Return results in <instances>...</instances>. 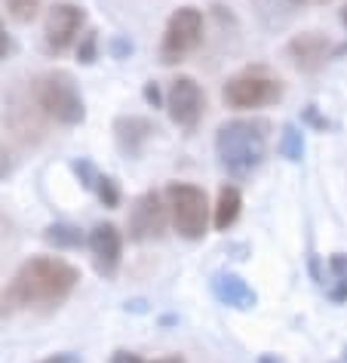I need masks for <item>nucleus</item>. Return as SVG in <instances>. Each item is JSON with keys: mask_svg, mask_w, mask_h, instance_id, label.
<instances>
[{"mask_svg": "<svg viewBox=\"0 0 347 363\" xmlns=\"http://www.w3.org/2000/svg\"><path fill=\"white\" fill-rule=\"evenodd\" d=\"M80 284V271L59 256H31L0 289V320L22 311H56Z\"/></svg>", "mask_w": 347, "mask_h": 363, "instance_id": "nucleus-1", "label": "nucleus"}, {"mask_svg": "<svg viewBox=\"0 0 347 363\" xmlns=\"http://www.w3.org/2000/svg\"><path fill=\"white\" fill-rule=\"evenodd\" d=\"M271 123L261 117H237L218 126L215 133V154L227 176L246 179L264 163L268 154Z\"/></svg>", "mask_w": 347, "mask_h": 363, "instance_id": "nucleus-2", "label": "nucleus"}, {"mask_svg": "<svg viewBox=\"0 0 347 363\" xmlns=\"http://www.w3.org/2000/svg\"><path fill=\"white\" fill-rule=\"evenodd\" d=\"M31 99L47 114V121H56L59 126H80L86 121V105L80 96V86L71 71H43L28 86Z\"/></svg>", "mask_w": 347, "mask_h": 363, "instance_id": "nucleus-3", "label": "nucleus"}, {"mask_svg": "<svg viewBox=\"0 0 347 363\" xmlns=\"http://www.w3.org/2000/svg\"><path fill=\"white\" fill-rule=\"evenodd\" d=\"M222 99L227 108L237 111H252V108H264V105H277L283 99V80L273 77L268 68H243L234 77L224 80L222 86Z\"/></svg>", "mask_w": 347, "mask_h": 363, "instance_id": "nucleus-4", "label": "nucleus"}, {"mask_svg": "<svg viewBox=\"0 0 347 363\" xmlns=\"http://www.w3.org/2000/svg\"><path fill=\"white\" fill-rule=\"evenodd\" d=\"M163 197H166V203H169V216H172V225H176L178 238L203 240V234L209 228V210H212L203 188L190 185V182H169Z\"/></svg>", "mask_w": 347, "mask_h": 363, "instance_id": "nucleus-5", "label": "nucleus"}, {"mask_svg": "<svg viewBox=\"0 0 347 363\" xmlns=\"http://www.w3.org/2000/svg\"><path fill=\"white\" fill-rule=\"evenodd\" d=\"M203 43V13L197 6H178L169 16L166 28H163V40H160V62L163 65H176L194 52Z\"/></svg>", "mask_w": 347, "mask_h": 363, "instance_id": "nucleus-6", "label": "nucleus"}, {"mask_svg": "<svg viewBox=\"0 0 347 363\" xmlns=\"http://www.w3.org/2000/svg\"><path fill=\"white\" fill-rule=\"evenodd\" d=\"M84 25H86V10L80 4L62 0V4L50 6L47 22H43V52L47 56H62L80 38Z\"/></svg>", "mask_w": 347, "mask_h": 363, "instance_id": "nucleus-7", "label": "nucleus"}, {"mask_svg": "<svg viewBox=\"0 0 347 363\" xmlns=\"http://www.w3.org/2000/svg\"><path fill=\"white\" fill-rule=\"evenodd\" d=\"M166 111H169V121L176 126H181V130H194L206 111L203 86H200L194 77L178 74L166 89Z\"/></svg>", "mask_w": 347, "mask_h": 363, "instance_id": "nucleus-8", "label": "nucleus"}, {"mask_svg": "<svg viewBox=\"0 0 347 363\" xmlns=\"http://www.w3.org/2000/svg\"><path fill=\"white\" fill-rule=\"evenodd\" d=\"M169 216V203H163V197L157 191H144L135 197L132 210H130V240L135 243H148V240H160L163 231H166Z\"/></svg>", "mask_w": 347, "mask_h": 363, "instance_id": "nucleus-9", "label": "nucleus"}, {"mask_svg": "<svg viewBox=\"0 0 347 363\" xmlns=\"http://www.w3.org/2000/svg\"><path fill=\"white\" fill-rule=\"evenodd\" d=\"M4 123L13 130L16 139L22 142H40L43 139V130H47V114L38 108V102L22 93H13L10 102H6V111H4Z\"/></svg>", "mask_w": 347, "mask_h": 363, "instance_id": "nucleus-10", "label": "nucleus"}, {"mask_svg": "<svg viewBox=\"0 0 347 363\" xmlns=\"http://www.w3.org/2000/svg\"><path fill=\"white\" fill-rule=\"evenodd\" d=\"M286 59L298 71H307V74H314V71H319L329 59H332V43H329V38H323L319 31L295 34V38L286 43Z\"/></svg>", "mask_w": 347, "mask_h": 363, "instance_id": "nucleus-11", "label": "nucleus"}, {"mask_svg": "<svg viewBox=\"0 0 347 363\" xmlns=\"http://www.w3.org/2000/svg\"><path fill=\"white\" fill-rule=\"evenodd\" d=\"M86 247H89V252H93V265H96L98 274L114 277L117 268H120V247H123L120 231H117L111 222L96 225L86 238Z\"/></svg>", "mask_w": 347, "mask_h": 363, "instance_id": "nucleus-12", "label": "nucleus"}, {"mask_svg": "<svg viewBox=\"0 0 347 363\" xmlns=\"http://www.w3.org/2000/svg\"><path fill=\"white\" fill-rule=\"evenodd\" d=\"M154 133H157L154 123L148 117H139V114H123L114 121V142L126 157H139Z\"/></svg>", "mask_w": 347, "mask_h": 363, "instance_id": "nucleus-13", "label": "nucleus"}, {"mask_svg": "<svg viewBox=\"0 0 347 363\" xmlns=\"http://www.w3.org/2000/svg\"><path fill=\"white\" fill-rule=\"evenodd\" d=\"M212 293L222 305L227 308H237V311H249V308L258 302V296H255V289L246 284L240 274H218L212 280Z\"/></svg>", "mask_w": 347, "mask_h": 363, "instance_id": "nucleus-14", "label": "nucleus"}, {"mask_svg": "<svg viewBox=\"0 0 347 363\" xmlns=\"http://www.w3.org/2000/svg\"><path fill=\"white\" fill-rule=\"evenodd\" d=\"M240 213H243L240 188H237V185H222V188H218V197H215V206H212L215 231H227L237 219H240Z\"/></svg>", "mask_w": 347, "mask_h": 363, "instance_id": "nucleus-15", "label": "nucleus"}, {"mask_svg": "<svg viewBox=\"0 0 347 363\" xmlns=\"http://www.w3.org/2000/svg\"><path fill=\"white\" fill-rule=\"evenodd\" d=\"M326 296L332 298L335 305L347 302V256L344 252H335V256H329V265H326Z\"/></svg>", "mask_w": 347, "mask_h": 363, "instance_id": "nucleus-16", "label": "nucleus"}, {"mask_svg": "<svg viewBox=\"0 0 347 363\" xmlns=\"http://www.w3.org/2000/svg\"><path fill=\"white\" fill-rule=\"evenodd\" d=\"M43 240L56 250H77V247H84V231L68 222H52L43 231Z\"/></svg>", "mask_w": 347, "mask_h": 363, "instance_id": "nucleus-17", "label": "nucleus"}, {"mask_svg": "<svg viewBox=\"0 0 347 363\" xmlns=\"http://www.w3.org/2000/svg\"><path fill=\"white\" fill-rule=\"evenodd\" d=\"M277 151L286 160H301V154H305V135H301L298 126H292V123L283 126V130H280V142H277Z\"/></svg>", "mask_w": 347, "mask_h": 363, "instance_id": "nucleus-18", "label": "nucleus"}, {"mask_svg": "<svg viewBox=\"0 0 347 363\" xmlns=\"http://www.w3.org/2000/svg\"><path fill=\"white\" fill-rule=\"evenodd\" d=\"M4 10L10 13L16 22L28 25L40 16V0H4Z\"/></svg>", "mask_w": 347, "mask_h": 363, "instance_id": "nucleus-19", "label": "nucleus"}, {"mask_svg": "<svg viewBox=\"0 0 347 363\" xmlns=\"http://www.w3.org/2000/svg\"><path fill=\"white\" fill-rule=\"evenodd\" d=\"M93 191H96L98 201H102V206H108V210H114V206L120 203V191H117V182L111 176H98Z\"/></svg>", "mask_w": 347, "mask_h": 363, "instance_id": "nucleus-20", "label": "nucleus"}, {"mask_svg": "<svg viewBox=\"0 0 347 363\" xmlns=\"http://www.w3.org/2000/svg\"><path fill=\"white\" fill-rule=\"evenodd\" d=\"M96 43H98V34L96 31H86L84 38L77 43V59L84 62V65H93L96 62Z\"/></svg>", "mask_w": 347, "mask_h": 363, "instance_id": "nucleus-21", "label": "nucleus"}, {"mask_svg": "<svg viewBox=\"0 0 347 363\" xmlns=\"http://www.w3.org/2000/svg\"><path fill=\"white\" fill-rule=\"evenodd\" d=\"M71 169L77 172L80 185H84V188H89V191H93V188H96V179H98V172H96V167H93V163L80 157V160H74V163H71Z\"/></svg>", "mask_w": 347, "mask_h": 363, "instance_id": "nucleus-22", "label": "nucleus"}, {"mask_svg": "<svg viewBox=\"0 0 347 363\" xmlns=\"http://www.w3.org/2000/svg\"><path fill=\"white\" fill-rule=\"evenodd\" d=\"M111 363H151V360H144V357H139V354H132V351H114V357H111ZM154 363H185V357H163V360H154Z\"/></svg>", "mask_w": 347, "mask_h": 363, "instance_id": "nucleus-23", "label": "nucleus"}, {"mask_svg": "<svg viewBox=\"0 0 347 363\" xmlns=\"http://www.w3.org/2000/svg\"><path fill=\"white\" fill-rule=\"evenodd\" d=\"M144 102H148V105H154V108L166 105V99L160 96V86L154 84V80H148V84H144Z\"/></svg>", "mask_w": 347, "mask_h": 363, "instance_id": "nucleus-24", "label": "nucleus"}, {"mask_svg": "<svg viewBox=\"0 0 347 363\" xmlns=\"http://www.w3.org/2000/svg\"><path fill=\"white\" fill-rule=\"evenodd\" d=\"M40 363H80L77 354H71V351H62V354H50V357H43Z\"/></svg>", "mask_w": 347, "mask_h": 363, "instance_id": "nucleus-25", "label": "nucleus"}, {"mask_svg": "<svg viewBox=\"0 0 347 363\" xmlns=\"http://www.w3.org/2000/svg\"><path fill=\"white\" fill-rule=\"evenodd\" d=\"M10 34H6V28H4V22H0V62L6 59V52H10Z\"/></svg>", "mask_w": 347, "mask_h": 363, "instance_id": "nucleus-26", "label": "nucleus"}, {"mask_svg": "<svg viewBox=\"0 0 347 363\" xmlns=\"http://www.w3.org/2000/svg\"><path fill=\"white\" fill-rule=\"evenodd\" d=\"M10 169H13V160H10V154H6L4 145H0V179H4Z\"/></svg>", "mask_w": 347, "mask_h": 363, "instance_id": "nucleus-27", "label": "nucleus"}, {"mask_svg": "<svg viewBox=\"0 0 347 363\" xmlns=\"http://www.w3.org/2000/svg\"><path fill=\"white\" fill-rule=\"evenodd\" d=\"M292 4H329V0H292Z\"/></svg>", "mask_w": 347, "mask_h": 363, "instance_id": "nucleus-28", "label": "nucleus"}, {"mask_svg": "<svg viewBox=\"0 0 347 363\" xmlns=\"http://www.w3.org/2000/svg\"><path fill=\"white\" fill-rule=\"evenodd\" d=\"M341 25H344V28H347V4L341 6Z\"/></svg>", "mask_w": 347, "mask_h": 363, "instance_id": "nucleus-29", "label": "nucleus"}]
</instances>
